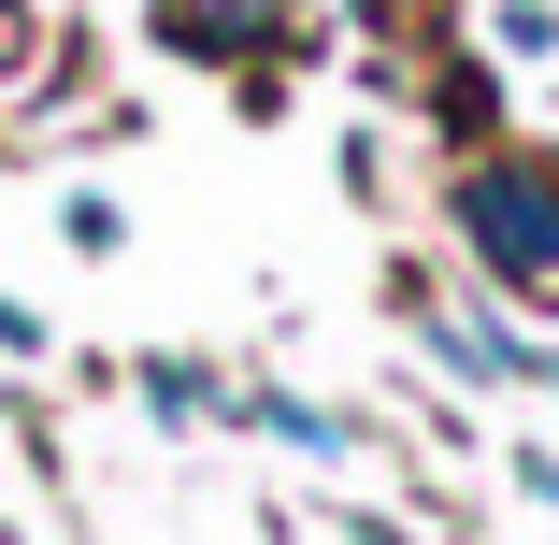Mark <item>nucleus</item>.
Masks as SVG:
<instances>
[{
    "mask_svg": "<svg viewBox=\"0 0 559 545\" xmlns=\"http://www.w3.org/2000/svg\"><path fill=\"white\" fill-rule=\"evenodd\" d=\"M444 245H460L474 301L559 316V144H474L444 173Z\"/></svg>",
    "mask_w": 559,
    "mask_h": 545,
    "instance_id": "nucleus-1",
    "label": "nucleus"
},
{
    "mask_svg": "<svg viewBox=\"0 0 559 545\" xmlns=\"http://www.w3.org/2000/svg\"><path fill=\"white\" fill-rule=\"evenodd\" d=\"M144 29H158V58H187V72H230L245 100L316 44L301 0H144Z\"/></svg>",
    "mask_w": 559,
    "mask_h": 545,
    "instance_id": "nucleus-2",
    "label": "nucleus"
},
{
    "mask_svg": "<svg viewBox=\"0 0 559 545\" xmlns=\"http://www.w3.org/2000/svg\"><path fill=\"white\" fill-rule=\"evenodd\" d=\"M402 316H416V345L460 374V388H531V374H545V345L516 331L502 301H444L430 273H402Z\"/></svg>",
    "mask_w": 559,
    "mask_h": 545,
    "instance_id": "nucleus-3",
    "label": "nucleus"
},
{
    "mask_svg": "<svg viewBox=\"0 0 559 545\" xmlns=\"http://www.w3.org/2000/svg\"><path fill=\"white\" fill-rule=\"evenodd\" d=\"M416 100H430V144H502V72L474 58V44H430V72H416Z\"/></svg>",
    "mask_w": 559,
    "mask_h": 545,
    "instance_id": "nucleus-4",
    "label": "nucleus"
},
{
    "mask_svg": "<svg viewBox=\"0 0 559 545\" xmlns=\"http://www.w3.org/2000/svg\"><path fill=\"white\" fill-rule=\"evenodd\" d=\"M58 72H72V15H58V0H0V116L44 100Z\"/></svg>",
    "mask_w": 559,
    "mask_h": 545,
    "instance_id": "nucleus-5",
    "label": "nucleus"
},
{
    "mask_svg": "<svg viewBox=\"0 0 559 545\" xmlns=\"http://www.w3.org/2000/svg\"><path fill=\"white\" fill-rule=\"evenodd\" d=\"M230 416L273 430V446H301V460H359V416H330V402H301V388H230Z\"/></svg>",
    "mask_w": 559,
    "mask_h": 545,
    "instance_id": "nucleus-6",
    "label": "nucleus"
},
{
    "mask_svg": "<svg viewBox=\"0 0 559 545\" xmlns=\"http://www.w3.org/2000/svg\"><path fill=\"white\" fill-rule=\"evenodd\" d=\"M474 58H488V72L559 58V0H474Z\"/></svg>",
    "mask_w": 559,
    "mask_h": 545,
    "instance_id": "nucleus-7",
    "label": "nucleus"
},
{
    "mask_svg": "<svg viewBox=\"0 0 559 545\" xmlns=\"http://www.w3.org/2000/svg\"><path fill=\"white\" fill-rule=\"evenodd\" d=\"M144 402H158L173 430H201V416H230V388H215L201 359H144Z\"/></svg>",
    "mask_w": 559,
    "mask_h": 545,
    "instance_id": "nucleus-8",
    "label": "nucleus"
},
{
    "mask_svg": "<svg viewBox=\"0 0 559 545\" xmlns=\"http://www.w3.org/2000/svg\"><path fill=\"white\" fill-rule=\"evenodd\" d=\"M58 230H72V259H116V245H130V215H116V201H72Z\"/></svg>",
    "mask_w": 559,
    "mask_h": 545,
    "instance_id": "nucleus-9",
    "label": "nucleus"
},
{
    "mask_svg": "<svg viewBox=\"0 0 559 545\" xmlns=\"http://www.w3.org/2000/svg\"><path fill=\"white\" fill-rule=\"evenodd\" d=\"M29 345H44V316H29V301H0V359H29Z\"/></svg>",
    "mask_w": 559,
    "mask_h": 545,
    "instance_id": "nucleus-10",
    "label": "nucleus"
},
{
    "mask_svg": "<svg viewBox=\"0 0 559 545\" xmlns=\"http://www.w3.org/2000/svg\"><path fill=\"white\" fill-rule=\"evenodd\" d=\"M359 15H373V29H388V15H444V0H359Z\"/></svg>",
    "mask_w": 559,
    "mask_h": 545,
    "instance_id": "nucleus-11",
    "label": "nucleus"
}]
</instances>
